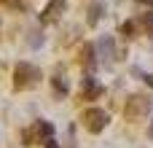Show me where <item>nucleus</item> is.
Segmentation results:
<instances>
[{
  "instance_id": "f257e3e1",
  "label": "nucleus",
  "mask_w": 153,
  "mask_h": 148,
  "mask_svg": "<svg viewBox=\"0 0 153 148\" xmlns=\"http://www.w3.org/2000/svg\"><path fill=\"white\" fill-rule=\"evenodd\" d=\"M38 78H40V70L30 62H19L16 70H13V86L16 89H30Z\"/></svg>"
},
{
  "instance_id": "f03ea898",
  "label": "nucleus",
  "mask_w": 153,
  "mask_h": 148,
  "mask_svg": "<svg viewBox=\"0 0 153 148\" xmlns=\"http://www.w3.org/2000/svg\"><path fill=\"white\" fill-rule=\"evenodd\" d=\"M108 121H110V116H108L102 108H89V111L83 113V124H86L89 132H102Z\"/></svg>"
},
{
  "instance_id": "7ed1b4c3",
  "label": "nucleus",
  "mask_w": 153,
  "mask_h": 148,
  "mask_svg": "<svg viewBox=\"0 0 153 148\" xmlns=\"http://www.w3.org/2000/svg\"><path fill=\"white\" fill-rule=\"evenodd\" d=\"M65 8H67V3H65V0H51V3L43 8V13H40V22H43V24H51V22H56V19H59V13H62Z\"/></svg>"
},
{
  "instance_id": "20e7f679",
  "label": "nucleus",
  "mask_w": 153,
  "mask_h": 148,
  "mask_svg": "<svg viewBox=\"0 0 153 148\" xmlns=\"http://www.w3.org/2000/svg\"><path fill=\"white\" fill-rule=\"evenodd\" d=\"M126 116H137V113H148L151 111V100H145V97H140V94H134L129 102H126Z\"/></svg>"
},
{
  "instance_id": "39448f33",
  "label": "nucleus",
  "mask_w": 153,
  "mask_h": 148,
  "mask_svg": "<svg viewBox=\"0 0 153 148\" xmlns=\"http://www.w3.org/2000/svg\"><path fill=\"white\" fill-rule=\"evenodd\" d=\"M81 94H83V100H97V97L102 94V86L94 84L91 75H83V81H81Z\"/></svg>"
},
{
  "instance_id": "423d86ee",
  "label": "nucleus",
  "mask_w": 153,
  "mask_h": 148,
  "mask_svg": "<svg viewBox=\"0 0 153 148\" xmlns=\"http://www.w3.org/2000/svg\"><path fill=\"white\" fill-rule=\"evenodd\" d=\"M100 51H102V57L116 59V46H113V38H102V40H100Z\"/></svg>"
},
{
  "instance_id": "0eeeda50",
  "label": "nucleus",
  "mask_w": 153,
  "mask_h": 148,
  "mask_svg": "<svg viewBox=\"0 0 153 148\" xmlns=\"http://www.w3.org/2000/svg\"><path fill=\"white\" fill-rule=\"evenodd\" d=\"M35 132H38V138H43V143H46V140H51L54 127H51L48 121H38V124H35Z\"/></svg>"
},
{
  "instance_id": "6e6552de",
  "label": "nucleus",
  "mask_w": 153,
  "mask_h": 148,
  "mask_svg": "<svg viewBox=\"0 0 153 148\" xmlns=\"http://www.w3.org/2000/svg\"><path fill=\"white\" fill-rule=\"evenodd\" d=\"M102 11H105L102 3H91V5H89V24H97L100 16H102Z\"/></svg>"
},
{
  "instance_id": "1a4fd4ad",
  "label": "nucleus",
  "mask_w": 153,
  "mask_h": 148,
  "mask_svg": "<svg viewBox=\"0 0 153 148\" xmlns=\"http://www.w3.org/2000/svg\"><path fill=\"white\" fill-rule=\"evenodd\" d=\"M81 59H83V65H86V67H94V46H91V43H86V46H83Z\"/></svg>"
},
{
  "instance_id": "9d476101",
  "label": "nucleus",
  "mask_w": 153,
  "mask_h": 148,
  "mask_svg": "<svg viewBox=\"0 0 153 148\" xmlns=\"http://www.w3.org/2000/svg\"><path fill=\"white\" fill-rule=\"evenodd\" d=\"M54 89L62 92V94H67V81H65L62 75H56V78H54Z\"/></svg>"
},
{
  "instance_id": "9b49d317",
  "label": "nucleus",
  "mask_w": 153,
  "mask_h": 148,
  "mask_svg": "<svg viewBox=\"0 0 153 148\" xmlns=\"http://www.w3.org/2000/svg\"><path fill=\"white\" fill-rule=\"evenodd\" d=\"M132 32H134V24H132V22L121 24V35H124V38H132Z\"/></svg>"
},
{
  "instance_id": "f8f14e48",
  "label": "nucleus",
  "mask_w": 153,
  "mask_h": 148,
  "mask_svg": "<svg viewBox=\"0 0 153 148\" xmlns=\"http://www.w3.org/2000/svg\"><path fill=\"white\" fill-rule=\"evenodd\" d=\"M43 146H46V148H59V146H56V140H54V138H51V140H46Z\"/></svg>"
},
{
  "instance_id": "ddd939ff",
  "label": "nucleus",
  "mask_w": 153,
  "mask_h": 148,
  "mask_svg": "<svg viewBox=\"0 0 153 148\" xmlns=\"http://www.w3.org/2000/svg\"><path fill=\"white\" fill-rule=\"evenodd\" d=\"M137 3H143V5H148V8H153V0H137Z\"/></svg>"
},
{
  "instance_id": "4468645a",
  "label": "nucleus",
  "mask_w": 153,
  "mask_h": 148,
  "mask_svg": "<svg viewBox=\"0 0 153 148\" xmlns=\"http://www.w3.org/2000/svg\"><path fill=\"white\" fill-rule=\"evenodd\" d=\"M151 138H153V127H151Z\"/></svg>"
}]
</instances>
